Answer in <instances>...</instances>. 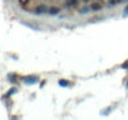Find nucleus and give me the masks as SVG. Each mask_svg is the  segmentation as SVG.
<instances>
[{
	"label": "nucleus",
	"mask_w": 128,
	"mask_h": 120,
	"mask_svg": "<svg viewBox=\"0 0 128 120\" xmlns=\"http://www.w3.org/2000/svg\"><path fill=\"white\" fill-rule=\"evenodd\" d=\"M48 9L45 6V5H39V6H36L35 9H34V14H38V15H40V14H45L46 11H47Z\"/></svg>",
	"instance_id": "nucleus-1"
},
{
	"label": "nucleus",
	"mask_w": 128,
	"mask_h": 120,
	"mask_svg": "<svg viewBox=\"0 0 128 120\" xmlns=\"http://www.w3.org/2000/svg\"><path fill=\"white\" fill-rule=\"evenodd\" d=\"M90 8H91V10H92V11H100V10L102 9V5H101V3L93 1V3H91Z\"/></svg>",
	"instance_id": "nucleus-2"
},
{
	"label": "nucleus",
	"mask_w": 128,
	"mask_h": 120,
	"mask_svg": "<svg viewBox=\"0 0 128 120\" xmlns=\"http://www.w3.org/2000/svg\"><path fill=\"white\" fill-rule=\"evenodd\" d=\"M78 3H80V0H66L65 1V5L67 8H76L78 5Z\"/></svg>",
	"instance_id": "nucleus-3"
},
{
	"label": "nucleus",
	"mask_w": 128,
	"mask_h": 120,
	"mask_svg": "<svg viewBox=\"0 0 128 120\" xmlns=\"http://www.w3.org/2000/svg\"><path fill=\"white\" fill-rule=\"evenodd\" d=\"M60 8L58 6H51V8H48V10H47V13L50 14V15H57L58 13H60Z\"/></svg>",
	"instance_id": "nucleus-4"
},
{
	"label": "nucleus",
	"mask_w": 128,
	"mask_h": 120,
	"mask_svg": "<svg viewBox=\"0 0 128 120\" xmlns=\"http://www.w3.org/2000/svg\"><path fill=\"white\" fill-rule=\"evenodd\" d=\"M18 1H19V4H20L21 6H24V8H25V6H28V5L30 4V1H31V0H18Z\"/></svg>",
	"instance_id": "nucleus-5"
},
{
	"label": "nucleus",
	"mask_w": 128,
	"mask_h": 120,
	"mask_svg": "<svg viewBox=\"0 0 128 120\" xmlns=\"http://www.w3.org/2000/svg\"><path fill=\"white\" fill-rule=\"evenodd\" d=\"M90 10H91V8H90V6H84V8H80V10H78V11H80L81 14H86V13H88Z\"/></svg>",
	"instance_id": "nucleus-6"
},
{
	"label": "nucleus",
	"mask_w": 128,
	"mask_h": 120,
	"mask_svg": "<svg viewBox=\"0 0 128 120\" xmlns=\"http://www.w3.org/2000/svg\"><path fill=\"white\" fill-rule=\"evenodd\" d=\"M38 81V78L32 76V78H26L25 79V83H36Z\"/></svg>",
	"instance_id": "nucleus-7"
},
{
	"label": "nucleus",
	"mask_w": 128,
	"mask_h": 120,
	"mask_svg": "<svg viewBox=\"0 0 128 120\" xmlns=\"http://www.w3.org/2000/svg\"><path fill=\"white\" fill-rule=\"evenodd\" d=\"M58 84H60V85H62V86H67V83H66L65 80H60V81H58Z\"/></svg>",
	"instance_id": "nucleus-8"
},
{
	"label": "nucleus",
	"mask_w": 128,
	"mask_h": 120,
	"mask_svg": "<svg viewBox=\"0 0 128 120\" xmlns=\"http://www.w3.org/2000/svg\"><path fill=\"white\" fill-rule=\"evenodd\" d=\"M82 1H84V3H90L91 0H82Z\"/></svg>",
	"instance_id": "nucleus-9"
},
{
	"label": "nucleus",
	"mask_w": 128,
	"mask_h": 120,
	"mask_svg": "<svg viewBox=\"0 0 128 120\" xmlns=\"http://www.w3.org/2000/svg\"><path fill=\"white\" fill-rule=\"evenodd\" d=\"M126 10H127V11L124 13V15H127V14H128V8H127V9H126Z\"/></svg>",
	"instance_id": "nucleus-10"
}]
</instances>
